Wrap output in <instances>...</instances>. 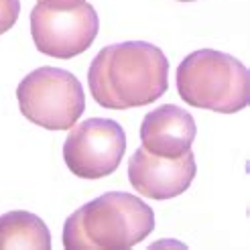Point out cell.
Segmentation results:
<instances>
[{
  "label": "cell",
  "instance_id": "1",
  "mask_svg": "<svg viewBox=\"0 0 250 250\" xmlns=\"http://www.w3.org/2000/svg\"><path fill=\"white\" fill-rule=\"evenodd\" d=\"M87 85L102 108H141L167 92L169 61L159 47L145 41L108 45L94 57Z\"/></svg>",
  "mask_w": 250,
  "mask_h": 250
},
{
  "label": "cell",
  "instance_id": "2",
  "mask_svg": "<svg viewBox=\"0 0 250 250\" xmlns=\"http://www.w3.org/2000/svg\"><path fill=\"white\" fill-rule=\"evenodd\" d=\"M155 230V211L143 199L126 191H108L82 206L63 226V246L130 248Z\"/></svg>",
  "mask_w": 250,
  "mask_h": 250
},
{
  "label": "cell",
  "instance_id": "3",
  "mask_svg": "<svg viewBox=\"0 0 250 250\" xmlns=\"http://www.w3.org/2000/svg\"><path fill=\"white\" fill-rule=\"evenodd\" d=\"M177 92L193 108L234 114L250 102V76L236 57L214 49H199L181 61Z\"/></svg>",
  "mask_w": 250,
  "mask_h": 250
},
{
  "label": "cell",
  "instance_id": "4",
  "mask_svg": "<svg viewBox=\"0 0 250 250\" xmlns=\"http://www.w3.org/2000/svg\"><path fill=\"white\" fill-rule=\"evenodd\" d=\"M19 108L29 122L47 130H69L85 110L80 80L59 67L31 71L17 87Z\"/></svg>",
  "mask_w": 250,
  "mask_h": 250
},
{
  "label": "cell",
  "instance_id": "5",
  "mask_svg": "<svg viewBox=\"0 0 250 250\" xmlns=\"http://www.w3.org/2000/svg\"><path fill=\"white\" fill-rule=\"evenodd\" d=\"M98 29V12L87 0H39L31 12L33 41L49 57L71 59L85 53Z\"/></svg>",
  "mask_w": 250,
  "mask_h": 250
},
{
  "label": "cell",
  "instance_id": "6",
  "mask_svg": "<svg viewBox=\"0 0 250 250\" xmlns=\"http://www.w3.org/2000/svg\"><path fill=\"white\" fill-rule=\"evenodd\" d=\"M126 151V134L116 120L87 118L71 128L63 159L73 175L82 179H102L112 175Z\"/></svg>",
  "mask_w": 250,
  "mask_h": 250
},
{
  "label": "cell",
  "instance_id": "7",
  "mask_svg": "<svg viewBox=\"0 0 250 250\" xmlns=\"http://www.w3.org/2000/svg\"><path fill=\"white\" fill-rule=\"evenodd\" d=\"M195 171L197 167L191 148L175 159H167L153 155L145 146H141L128 161L130 185L141 195L159 199V202L173 199L189 189Z\"/></svg>",
  "mask_w": 250,
  "mask_h": 250
},
{
  "label": "cell",
  "instance_id": "8",
  "mask_svg": "<svg viewBox=\"0 0 250 250\" xmlns=\"http://www.w3.org/2000/svg\"><path fill=\"white\" fill-rule=\"evenodd\" d=\"M197 134L195 120L187 110L165 104L146 114L141 124V141L153 155L175 159L189 151Z\"/></svg>",
  "mask_w": 250,
  "mask_h": 250
},
{
  "label": "cell",
  "instance_id": "9",
  "mask_svg": "<svg viewBox=\"0 0 250 250\" xmlns=\"http://www.w3.org/2000/svg\"><path fill=\"white\" fill-rule=\"evenodd\" d=\"M0 248H51L45 222L31 211H8L0 216Z\"/></svg>",
  "mask_w": 250,
  "mask_h": 250
},
{
  "label": "cell",
  "instance_id": "10",
  "mask_svg": "<svg viewBox=\"0 0 250 250\" xmlns=\"http://www.w3.org/2000/svg\"><path fill=\"white\" fill-rule=\"evenodd\" d=\"M21 15V0H0V35L15 27Z\"/></svg>",
  "mask_w": 250,
  "mask_h": 250
},
{
  "label": "cell",
  "instance_id": "11",
  "mask_svg": "<svg viewBox=\"0 0 250 250\" xmlns=\"http://www.w3.org/2000/svg\"><path fill=\"white\" fill-rule=\"evenodd\" d=\"M179 2H195V0H179Z\"/></svg>",
  "mask_w": 250,
  "mask_h": 250
}]
</instances>
